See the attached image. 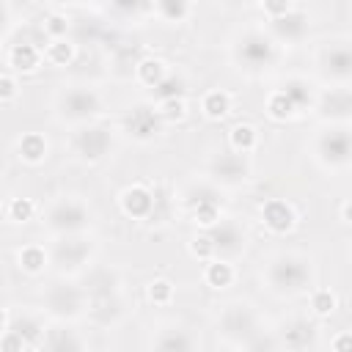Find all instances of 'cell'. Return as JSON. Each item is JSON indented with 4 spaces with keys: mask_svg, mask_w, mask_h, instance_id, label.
<instances>
[{
    "mask_svg": "<svg viewBox=\"0 0 352 352\" xmlns=\"http://www.w3.org/2000/svg\"><path fill=\"white\" fill-rule=\"evenodd\" d=\"M267 278L280 292H297L311 280V270L302 256H280L270 264Z\"/></svg>",
    "mask_w": 352,
    "mask_h": 352,
    "instance_id": "1",
    "label": "cell"
},
{
    "mask_svg": "<svg viewBox=\"0 0 352 352\" xmlns=\"http://www.w3.org/2000/svg\"><path fill=\"white\" fill-rule=\"evenodd\" d=\"M47 223H50V228L69 234V231H77L88 223V209L74 198H63V201L52 204V209L47 214Z\"/></svg>",
    "mask_w": 352,
    "mask_h": 352,
    "instance_id": "2",
    "label": "cell"
},
{
    "mask_svg": "<svg viewBox=\"0 0 352 352\" xmlns=\"http://www.w3.org/2000/svg\"><path fill=\"white\" fill-rule=\"evenodd\" d=\"M316 154H319L322 162H327L333 168L346 165V160H349V132H346V126L327 129L316 143Z\"/></svg>",
    "mask_w": 352,
    "mask_h": 352,
    "instance_id": "3",
    "label": "cell"
},
{
    "mask_svg": "<svg viewBox=\"0 0 352 352\" xmlns=\"http://www.w3.org/2000/svg\"><path fill=\"white\" fill-rule=\"evenodd\" d=\"M99 96H96V91H91V88H72V91H66L63 96H60V107H63V113L69 116V118H88V116H94L96 110H99Z\"/></svg>",
    "mask_w": 352,
    "mask_h": 352,
    "instance_id": "4",
    "label": "cell"
},
{
    "mask_svg": "<svg viewBox=\"0 0 352 352\" xmlns=\"http://www.w3.org/2000/svg\"><path fill=\"white\" fill-rule=\"evenodd\" d=\"M74 146H77V154H80V157H85V160H99V157H104L107 148H110V132L102 129V126H88V129H82V132L77 135Z\"/></svg>",
    "mask_w": 352,
    "mask_h": 352,
    "instance_id": "5",
    "label": "cell"
},
{
    "mask_svg": "<svg viewBox=\"0 0 352 352\" xmlns=\"http://www.w3.org/2000/svg\"><path fill=\"white\" fill-rule=\"evenodd\" d=\"M47 305L58 316H74L82 308V292L74 286H55L47 292Z\"/></svg>",
    "mask_w": 352,
    "mask_h": 352,
    "instance_id": "6",
    "label": "cell"
},
{
    "mask_svg": "<svg viewBox=\"0 0 352 352\" xmlns=\"http://www.w3.org/2000/svg\"><path fill=\"white\" fill-rule=\"evenodd\" d=\"M261 217H264V226L270 231H275V234H283V231H289L294 226V209L280 198L267 201L261 206Z\"/></svg>",
    "mask_w": 352,
    "mask_h": 352,
    "instance_id": "7",
    "label": "cell"
},
{
    "mask_svg": "<svg viewBox=\"0 0 352 352\" xmlns=\"http://www.w3.org/2000/svg\"><path fill=\"white\" fill-rule=\"evenodd\" d=\"M209 242L214 253H236L242 248V231L234 223H214L209 226Z\"/></svg>",
    "mask_w": 352,
    "mask_h": 352,
    "instance_id": "8",
    "label": "cell"
},
{
    "mask_svg": "<svg viewBox=\"0 0 352 352\" xmlns=\"http://www.w3.org/2000/svg\"><path fill=\"white\" fill-rule=\"evenodd\" d=\"M239 58H242L250 69H258V66L270 63V58H272V41L264 38V36H258V33H253V36H248V38L242 41Z\"/></svg>",
    "mask_w": 352,
    "mask_h": 352,
    "instance_id": "9",
    "label": "cell"
},
{
    "mask_svg": "<svg viewBox=\"0 0 352 352\" xmlns=\"http://www.w3.org/2000/svg\"><path fill=\"white\" fill-rule=\"evenodd\" d=\"M305 30H308V16L302 11H286L283 16H275L272 19V33L278 38L294 41V38H302Z\"/></svg>",
    "mask_w": 352,
    "mask_h": 352,
    "instance_id": "10",
    "label": "cell"
},
{
    "mask_svg": "<svg viewBox=\"0 0 352 352\" xmlns=\"http://www.w3.org/2000/svg\"><path fill=\"white\" fill-rule=\"evenodd\" d=\"M121 206H124V212H126L129 217H146V214L151 212V206H154V198H151V192H148L146 187L135 184V187H126V190H124Z\"/></svg>",
    "mask_w": 352,
    "mask_h": 352,
    "instance_id": "11",
    "label": "cell"
},
{
    "mask_svg": "<svg viewBox=\"0 0 352 352\" xmlns=\"http://www.w3.org/2000/svg\"><path fill=\"white\" fill-rule=\"evenodd\" d=\"M324 69L330 72V77L346 82L349 74H352V55H349V47H346V44L330 47V52L324 55Z\"/></svg>",
    "mask_w": 352,
    "mask_h": 352,
    "instance_id": "12",
    "label": "cell"
},
{
    "mask_svg": "<svg viewBox=\"0 0 352 352\" xmlns=\"http://www.w3.org/2000/svg\"><path fill=\"white\" fill-rule=\"evenodd\" d=\"M160 121H162V118H160V113H157V110L135 107V110H132V116L126 118V126H129V132H132L135 138L146 140V138H151V135L157 132V124H160Z\"/></svg>",
    "mask_w": 352,
    "mask_h": 352,
    "instance_id": "13",
    "label": "cell"
},
{
    "mask_svg": "<svg viewBox=\"0 0 352 352\" xmlns=\"http://www.w3.org/2000/svg\"><path fill=\"white\" fill-rule=\"evenodd\" d=\"M214 173H217V179H223V182H239V179H245V173H248V165H245V160H242L239 151H234V154H220V160L214 162Z\"/></svg>",
    "mask_w": 352,
    "mask_h": 352,
    "instance_id": "14",
    "label": "cell"
},
{
    "mask_svg": "<svg viewBox=\"0 0 352 352\" xmlns=\"http://www.w3.org/2000/svg\"><path fill=\"white\" fill-rule=\"evenodd\" d=\"M19 157L25 162H33V165L41 162L47 157V140L41 135H36V132L22 135V140H19Z\"/></svg>",
    "mask_w": 352,
    "mask_h": 352,
    "instance_id": "15",
    "label": "cell"
},
{
    "mask_svg": "<svg viewBox=\"0 0 352 352\" xmlns=\"http://www.w3.org/2000/svg\"><path fill=\"white\" fill-rule=\"evenodd\" d=\"M226 330L228 333H253V316L248 311V305H231L228 314H226Z\"/></svg>",
    "mask_w": 352,
    "mask_h": 352,
    "instance_id": "16",
    "label": "cell"
},
{
    "mask_svg": "<svg viewBox=\"0 0 352 352\" xmlns=\"http://www.w3.org/2000/svg\"><path fill=\"white\" fill-rule=\"evenodd\" d=\"M38 60H41V55L33 44H16L11 50V66H16L19 72H33L38 66Z\"/></svg>",
    "mask_w": 352,
    "mask_h": 352,
    "instance_id": "17",
    "label": "cell"
},
{
    "mask_svg": "<svg viewBox=\"0 0 352 352\" xmlns=\"http://www.w3.org/2000/svg\"><path fill=\"white\" fill-rule=\"evenodd\" d=\"M204 278H206V283L209 286H214V289H223V286H228L231 280H234V270H231V264L228 261H209L206 264V270H204Z\"/></svg>",
    "mask_w": 352,
    "mask_h": 352,
    "instance_id": "18",
    "label": "cell"
},
{
    "mask_svg": "<svg viewBox=\"0 0 352 352\" xmlns=\"http://www.w3.org/2000/svg\"><path fill=\"white\" fill-rule=\"evenodd\" d=\"M256 140H258V132H256L250 124H236V126L231 129V146H234V151H239V154L253 151V148H256Z\"/></svg>",
    "mask_w": 352,
    "mask_h": 352,
    "instance_id": "19",
    "label": "cell"
},
{
    "mask_svg": "<svg viewBox=\"0 0 352 352\" xmlns=\"http://www.w3.org/2000/svg\"><path fill=\"white\" fill-rule=\"evenodd\" d=\"M85 256H88V245L82 239H66V242L58 245V261L60 264L69 261L72 267H77V264H82Z\"/></svg>",
    "mask_w": 352,
    "mask_h": 352,
    "instance_id": "20",
    "label": "cell"
},
{
    "mask_svg": "<svg viewBox=\"0 0 352 352\" xmlns=\"http://www.w3.org/2000/svg\"><path fill=\"white\" fill-rule=\"evenodd\" d=\"M231 110V96L226 91H209L204 96V113L209 118H223Z\"/></svg>",
    "mask_w": 352,
    "mask_h": 352,
    "instance_id": "21",
    "label": "cell"
},
{
    "mask_svg": "<svg viewBox=\"0 0 352 352\" xmlns=\"http://www.w3.org/2000/svg\"><path fill=\"white\" fill-rule=\"evenodd\" d=\"M44 264H47V253H44L38 245H28V248L19 250V267H22L25 272L36 275V272L44 270Z\"/></svg>",
    "mask_w": 352,
    "mask_h": 352,
    "instance_id": "22",
    "label": "cell"
},
{
    "mask_svg": "<svg viewBox=\"0 0 352 352\" xmlns=\"http://www.w3.org/2000/svg\"><path fill=\"white\" fill-rule=\"evenodd\" d=\"M311 336H314V327H311L308 322H302V319H297L294 324H289V327H286V333H283L286 344H289V346H294V349H300V346H308Z\"/></svg>",
    "mask_w": 352,
    "mask_h": 352,
    "instance_id": "23",
    "label": "cell"
},
{
    "mask_svg": "<svg viewBox=\"0 0 352 352\" xmlns=\"http://www.w3.org/2000/svg\"><path fill=\"white\" fill-rule=\"evenodd\" d=\"M267 110H270V116H272V118L283 121V118H289V116L297 110V104H294L283 91H275V94L270 96V102H267Z\"/></svg>",
    "mask_w": 352,
    "mask_h": 352,
    "instance_id": "24",
    "label": "cell"
},
{
    "mask_svg": "<svg viewBox=\"0 0 352 352\" xmlns=\"http://www.w3.org/2000/svg\"><path fill=\"white\" fill-rule=\"evenodd\" d=\"M138 77L143 82H148V85H157L165 77V63L157 60V58H146V60L138 63Z\"/></svg>",
    "mask_w": 352,
    "mask_h": 352,
    "instance_id": "25",
    "label": "cell"
},
{
    "mask_svg": "<svg viewBox=\"0 0 352 352\" xmlns=\"http://www.w3.org/2000/svg\"><path fill=\"white\" fill-rule=\"evenodd\" d=\"M157 8L168 22H182L190 14V3L187 0H157Z\"/></svg>",
    "mask_w": 352,
    "mask_h": 352,
    "instance_id": "26",
    "label": "cell"
},
{
    "mask_svg": "<svg viewBox=\"0 0 352 352\" xmlns=\"http://www.w3.org/2000/svg\"><path fill=\"white\" fill-rule=\"evenodd\" d=\"M324 104L330 107V113H333V116L344 118V116H346V110H349V91H346V88H333V91H330V96H324Z\"/></svg>",
    "mask_w": 352,
    "mask_h": 352,
    "instance_id": "27",
    "label": "cell"
},
{
    "mask_svg": "<svg viewBox=\"0 0 352 352\" xmlns=\"http://www.w3.org/2000/svg\"><path fill=\"white\" fill-rule=\"evenodd\" d=\"M195 223L198 226H214L217 223V204L212 198H198V206H195Z\"/></svg>",
    "mask_w": 352,
    "mask_h": 352,
    "instance_id": "28",
    "label": "cell"
},
{
    "mask_svg": "<svg viewBox=\"0 0 352 352\" xmlns=\"http://www.w3.org/2000/svg\"><path fill=\"white\" fill-rule=\"evenodd\" d=\"M297 107H302V104H308L311 102V91H308V85L302 82V80H289L283 88H280Z\"/></svg>",
    "mask_w": 352,
    "mask_h": 352,
    "instance_id": "29",
    "label": "cell"
},
{
    "mask_svg": "<svg viewBox=\"0 0 352 352\" xmlns=\"http://www.w3.org/2000/svg\"><path fill=\"white\" fill-rule=\"evenodd\" d=\"M160 118L162 121H173L184 116V99L182 96H170V99H160Z\"/></svg>",
    "mask_w": 352,
    "mask_h": 352,
    "instance_id": "30",
    "label": "cell"
},
{
    "mask_svg": "<svg viewBox=\"0 0 352 352\" xmlns=\"http://www.w3.org/2000/svg\"><path fill=\"white\" fill-rule=\"evenodd\" d=\"M311 305H314V311H316L319 316H327V314H333V308H336V294H333L330 289H319V292L311 297Z\"/></svg>",
    "mask_w": 352,
    "mask_h": 352,
    "instance_id": "31",
    "label": "cell"
},
{
    "mask_svg": "<svg viewBox=\"0 0 352 352\" xmlns=\"http://www.w3.org/2000/svg\"><path fill=\"white\" fill-rule=\"evenodd\" d=\"M168 333H170V336L154 341L160 349H190V346H192V341L184 336V330H168Z\"/></svg>",
    "mask_w": 352,
    "mask_h": 352,
    "instance_id": "32",
    "label": "cell"
},
{
    "mask_svg": "<svg viewBox=\"0 0 352 352\" xmlns=\"http://www.w3.org/2000/svg\"><path fill=\"white\" fill-rule=\"evenodd\" d=\"M11 330H16V333L25 338V344H28V346H30V344H33V338L41 333L38 322H36V319H30V316H25V319H16V322L11 324Z\"/></svg>",
    "mask_w": 352,
    "mask_h": 352,
    "instance_id": "33",
    "label": "cell"
},
{
    "mask_svg": "<svg viewBox=\"0 0 352 352\" xmlns=\"http://www.w3.org/2000/svg\"><path fill=\"white\" fill-rule=\"evenodd\" d=\"M148 297H151L157 305L170 302V297H173V286H170V280H154V283L148 286Z\"/></svg>",
    "mask_w": 352,
    "mask_h": 352,
    "instance_id": "34",
    "label": "cell"
},
{
    "mask_svg": "<svg viewBox=\"0 0 352 352\" xmlns=\"http://www.w3.org/2000/svg\"><path fill=\"white\" fill-rule=\"evenodd\" d=\"M47 58L52 60V63H66L69 58H72V44H66V41H52L50 44V50H47Z\"/></svg>",
    "mask_w": 352,
    "mask_h": 352,
    "instance_id": "35",
    "label": "cell"
},
{
    "mask_svg": "<svg viewBox=\"0 0 352 352\" xmlns=\"http://www.w3.org/2000/svg\"><path fill=\"white\" fill-rule=\"evenodd\" d=\"M33 201H28V198H16L14 204H11V217L14 220H30L33 217Z\"/></svg>",
    "mask_w": 352,
    "mask_h": 352,
    "instance_id": "36",
    "label": "cell"
},
{
    "mask_svg": "<svg viewBox=\"0 0 352 352\" xmlns=\"http://www.w3.org/2000/svg\"><path fill=\"white\" fill-rule=\"evenodd\" d=\"M47 346H52V349H80L82 341L72 338L69 333H66V336H58V330H52V338L47 341Z\"/></svg>",
    "mask_w": 352,
    "mask_h": 352,
    "instance_id": "37",
    "label": "cell"
},
{
    "mask_svg": "<svg viewBox=\"0 0 352 352\" xmlns=\"http://www.w3.org/2000/svg\"><path fill=\"white\" fill-rule=\"evenodd\" d=\"M264 11L275 19V16H283L286 11H292V0H261Z\"/></svg>",
    "mask_w": 352,
    "mask_h": 352,
    "instance_id": "38",
    "label": "cell"
},
{
    "mask_svg": "<svg viewBox=\"0 0 352 352\" xmlns=\"http://www.w3.org/2000/svg\"><path fill=\"white\" fill-rule=\"evenodd\" d=\"M44 28H47V33H50L52 38H60V36H66V28H69V22H66L63 16H50Z\"/></svg>",
    "mask_w": 352,
    "mask_h": 352,
    "instance_id": "39",
    "label": "cell"
},
{
    "mask_svg": "<svg viewBox=\"0 0 352 352\" xmlns=\"http://www.w3.org/2000/svg\"><path fill=\"white\" fill-rule=\"evenodd\" d=\"M192 253H195V256H201V258H209V256H214V250H212V242H209V236H206V234L192 239Z\"/></svg>",
    "mask_w": 352,
    "mask_h": 352,
    "instance_id": "40",
    "label": "cell"
},
{
    "mask_svg": "<svg viewBox=\"0 0 352 352\" xmlns=\"http://www.w3.org/2000/svg\"><path fill=\"white\" fill-rule=\"evenodd\" d=\"M16 96V82L8 77V74H0V99H14Z\"/></svg>",
    "mask_w": 352,
    "mask_h": 352,
    "instance_id": "41",
    "label": "cell"
},
{
    "mask_svg": "<svg viewBox=\"0 0 352 352\" xmlns=\"http://www.w3.org/2000/svg\"><path fill=\"white\" fill-rule=\"evenodd\" d=\"M116 6H118V8H138L140 0H116Z\"/></svg>",
    "mask_w": 352,
    "mask_h": 352,
    "instance_id": "42",
    "label": "cell"
},
{
    "mask_svg": "<svg viewBox=\"0 0 352 352\" xmlns=\"http://www.w3.org/2000/svg\"><path fill=\"white\" fill-rule=\"evenodd\" d=\"M333 346H336V349H346V346H349V336H341V338H336V341H333Z\"/></svg>",
    "mask_w": 352,
    "mask_h": 352,
    "instance_id": "43",
    "label": "cell"
},
{
    "mask_svg": "<svg viewBox=\"0 0 352 352\" xmlns=\"http://www.w3.org/2000/svg\"><path fill=\"white\" fill-rule=\"evenodd\" d=\"M6 327H8V319H6V314L0 311V333H6Z\"/></svg>",
    "mask_w": 352,
    "mask_h": 352,
    "instance_id": "44",
    "label": "cell"
},
{
    "mask_svg": "<svg viewBox=\"0 0 352 352\" xmlns=\"http://www.w3.org/2000/svg\"><path fill=\"white\" fill-rule=\"evenodd\" d=\"M220 3H226V6H242V3H248V0H220Z\"/></svg>",
    "mask_w": 352,
    "mask_h": 352,
    "instance_id": "45",
    "label": "cell"
},
{
    "mask_svg": "<svg viewBox=\"0 0 352 352\" xmlns=\"http://www.w3.org/2000/svg\"><path fill=\"white\" fill-rule=\"evenodd\" d=\"M0 28H3V14H0Z\"/></svg>",
    "mask_w": 352,
    "mask_h": 352,
    "instance_id": "46",
    "label": "cell"
}]
</instances>
